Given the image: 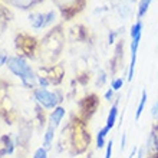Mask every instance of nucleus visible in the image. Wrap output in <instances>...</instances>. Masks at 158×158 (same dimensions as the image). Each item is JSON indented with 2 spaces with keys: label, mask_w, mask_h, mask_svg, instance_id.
<instances>
[{
  "label": "nucleus",
  "mask_w": 158,
  "mask_h": 158,
  "mask_svg": "<svg viewBox=\"0 0 158 158\" xmlns=\"http://www.w3.org/2000/svg\"><path fill=\"white\" fill-rule=\"evenodd\" d=\"M7 68L13 75L20 78L22 83L26 88H35L38 83V76L33 73L30 65H27V62L20 56H10L7 59Z\"/></svg>",
  "instance_id": "f257e3e1"
},
{
  "label": "nucleus",
  "mask_w": 158,
  "mask_h": 158,
  "mask_svg": "<svg viewBox=\"0 0 158 158\" xmlns=\"http://www.w3.org/2000/svg\"><path fill=\"white\" fill-rule=\"evenodd\" d=\"M33 95L38 104L46 109H55L56 106H59L58 104L62 101L60 98H58L56 92H50L46 88H36L33 91Z\"/></svg>",
  "instance_id": "f03ea898"
},
{
  "label": "nucleus",
  "mask_w": 158,
  "mask_h": 158,
  "mask_svg": "<svg viewBox=\"0 0 158 158\" xmlns=\"http://www.w3.org/2000/svg\"><path fill=\"white\" fill-rule=\"evenodd\" d=\"M29 23L33 29H43L48 26V19L46 13H30L29 15Z\"/></svg>",
  "instance_id": "7ed1b4c3"
},
{
  "label": "nucleus",
  "mask_w": 158,
  "mask_h": 158,
  "mask_svg": "<svg viewBox=\"0 0 158 158\" xmlns=\"http://www.w3.org/2000/svg\"><path fill=\"white\" fill-rule=\"evenodd\" d=\"M56 4L59 6L60 10H65V9H73V12H78L81 9H83V4H85V0H55Z\"/></svg>",
  "instance_id": "20e7f679"
},
{
  "label": "nucleus",
  "mask_w": 158,
  "mask_h": 158,
  "mask_svg": "<svg viewBox=\"0 0 158 158\" xmlns=\"http://www.w3.org/2000/svg\"><path fill=\"white\" fill-rule=\"evenodd\" d=\"M65 115H66V111H65V108L63 106H56V108L50 112L49 115V125H52V127H59L60 125V122H62V119L65 118Z\"/></svg>",
  "instance_id": "39448f33"
},
{
  "label": "nucleus",
  "mask_w": 158,
  "mask_h": 158,
  "mask_svg": "<svg viewBox=\"0 0 158 158\" xmlns=\"http://www.w3.org/2000/svg\"><path fill=\"white\" fill-rule=\"evenodd\" d=\"M117 117H118V101L111 106V109H109V112H108V117H106V124H105V127H106L109 131L117 124Z\"/></svg>",
  "instance_id": "423d86ee"
},
{
  "label": "nucleus",
  "mask_w": 158,
  "mask_h": 158,
  "mask_svg": "<svg viewBox=\"0 0 158 158\" xmlns=\"http://www.w3.org/2000/svg\"><path fill=\"white\" fill-rule=\"evenodd\" d=\"M108 132L109 129L106 127H104V128H101L98 131V134H96V148L98 150H102L104 147H106V135H108Z\"/></svg>",
  "instance_id": "0eeeda50"
},
{
  "label": "nucleus",
  "mask_w": 158,
  "mask_h": 158,
  "mask_svg": "<svg viewBox=\"0 0 158 158\" xmlns=\"http://www.w3.org/2000/svg\"><path fill=\"white\" fill-rule=\"evenodd\" d=\"M55 127L52 125H48V128H46V132H45V137H43V147H45L46 150H49L52 144H53V138H55Z\"/></svg>",
  "instance_id": "6e6552de"
},
{
  "label": "nucleus",
  "mask_w": 158,
  "mask_h": 158,
  "mask_svg": "<svg viewBox=\"0 0 158 158\" xmlns=\"http://www.w3.org/2000/svg\"><path fill=\"white\" fill-rule=\"evenodd\" d=\"M135 3V0H121V4L118 10H119V15L122 17H128L131 15V6Z\"/></svg>",
  "instance_id": "1a4fd4ad"
},
{
  "label": "nucleus",
  "mask_w": 158,
  "mask_h": 158,
  "mask_svg": "<svg viewBox=\"0 0 158 158\" xmlns=\"http://www.w3.org/2000/svg\"><path fill=\"white\" fill-rule=\"evenodd\" d=\"M147 99H148V94H147V91L144 89V91L141 92V98H139V104H138V108H137V112H135V119H139L142 115V112H144V108H145V104H147Z\"/></svg>",
  "instance_id": "9d476101"
},
{
  "label": "nucleus",
  "mask_w": 158,
  "mask_h": 158,
  "mask_svg": "<svg viewBox=\"0 0 158 158\" xmlns=\"http://www.w3.org/2000/svg\"><path fill=\"white\" fill-rule=\"evenodd\" d=\"M151 3H152V0H139V4H138V12H137V16L138 19L141 20L142 17L147 15L148 12V9H150Z\"/></svg>",
  "instance_id": "9b49d317"
},
{
  "label": "nucleus",
  "mask_w": 158,
  "mask_h": 158,
  "mask_svg": "<svg viewBox=\"0 0 158 158\" xmlns=\"http://www.w3.org/2000/svg\"><path fill=\"white\" fill-rule=\"evenodd\" d=\"M141 33H142V20L138 19V20L131 26L129 35H131V39H132V38H135V36H138V35H141Z\"/></svg>",
  "instance_id": "f8f14e48"
},
{
  "label": "nucleus",
  "mask_w": 158,
  "mask_h": 158,
  "mask_svg": "<svg viewBox=\"0 0 158 158\" xmlns=\"http://www.w3.org/2000/svg\"><path fill=\"white\" fill-rule=\"evenodd\" d=\"M36 2H38V0H10V3L15 4V6H17V7H20V9L30 7V6L35 4Z\"/></svg>",
  "instance_id": "ddd939ff"
},
{
  "label": "nucleus",
  "mask_w": 158,
  "mask_h": 158,
  "mask_svg": "<svg viewBox=\"0 0 158 158\" xmlns=\"http://www.w3.org/2000/svg\"><path fill=\"white\" fill-rule=\"evenodd\" d=\"M135 63H137V55H131V63H129L128 68V76H127V81L131 82L134 79V71H135Z\"/></svg>",
  "instance_id": "4468645a"
},
{
  "label": "nucleus",
  "mask_w": 158,
  "mask_h": 158,
  "mask_svg": "<svg viewBox=\"0 0 158 158\" xmlns=\"http://www.w3.org/2000/svg\"><path fill=\"white\" fill-rule=\"evenodd\" d=\"M141 38H142V33L138 35V36H135V38H132V40H131V55H137L138 46H139V42H141Z\"/></svg>",
  "instance_id": "2eb2a0df"
},
{
  "label": "nucleus",
  "mask_w": 158,
  "mask_h": 158,
  "mask_svg": "<svg viewBox=\"0 0 158 158\" xmlns=\"http://www.w3.org/2000/svg\"><path fill=\"white\" fill-rule=\"evenodd\" d=\"M124 83H125V79L124 78H115V79H112V81H111V88L117 92V91H119L121 88L124 86Z\"/></svg>",
  "instance_id": "dca6fc26"
},
{
  "label": "nucleus",
  "mask_w": 158,
  "mask_h": 158,
  "mask_svg": "<svg viewBox=\"0 0 158 158\" xmlns=\"http://www.w3.org/2000/svg\"><path fill=\"white\" fill-rule=\"evenodd\" d=\"M33 158H49L48 157V150L45 147H39L38 150L33 152Z\"/></svg>",
  "instance_id": "f3484780"
},
{
  "label": "nucleus",
  "mask_w": 158,
  "mask_h": 158,
  "mask_svg": "<svg viewBox=\"0 0 158 158\" xmlns=\"http://www.w3.org/2000/svg\"><path fill=\"white\" fill-rule=\"evenodd\" d=\"M105 81H106V73L101 69L99 73H98V79H96V85H98V86H102L105 83Z\"/></svg>",
  "instance_id": "a211bd4d"
},
{
  "label": "nucleus",
  "mask_w": 158,
  "mask_h": 158,
  "mask_svg": "<svg viewBox=\"0 0 158 158\" xmlns=\"http://www.w3.org/2000/svg\"><path fill=\"white\" fill-rule=\"evenodd\" d=\"M112 148H114V141L106 142V151H105V158H112Z\"/></svg>",
  "instance_id": "6ab92c4d"
},
{
  "label": "nucleus",
  "mask_w": 158,
  "mask_h": 158,
  "mask_svg": "<svg viewBox=\"0 0 158 158\" xmlns=\"http://www.w3.org/2000/svg\"><path fill=\"white\" fill-rule=\"evenodd\" d=\"M38 83L40 85V88H48L50 81L46 78V76H38Z\"/></svg>",
  "instance_id": "aec40b11"
},
{
  "label": "nucleus",
  "mask_w": 158,
  "mask_h": 158,
  "mask_svg": "<svg viewBox=\"0 0 158 158\" xmlns=\"http://www.w3.org/2000/svg\"><path fill=\"white\" fill-rule=\"evenodd\" d=\"M7 59H9L7 53L3 52V50H0V66H3L4 63H7Z\"/></svg>",
  "instance_id": "412c9836"
},
{
  "label": "nucleus",
  "mask_w": 158,
  "mask_h": 158,
  "mask_svg": "<svg viewBox=\"0 0 158 158\" xmlns=\"http://www.w3.org/2000/svg\"><path fill=\"white\" fill-rule=\"evenodd\" d=\"M114 94H115V91H114L112 88H109L108 91L105 92V95H104V98L106 101H112V98H114Z\"/></svg>",
  "instance_id": "4be33fe9"
},
{
  "label": "nucleus",
  "mask_w": 158,
  "mask_h": 158,
  "mask_svg": "<svg viewBox=\"0 0 158 158\" xmlns=\"http://www.w3.org/2000/svg\"><path fill=\"white\" fill-rule=\"evenodd\" d=\"M151 115H152V118H157L158 119V101L154 104V106H152V111H151Z\"/></svg>",
  "instance_id": "5701e85b"
},
{
  "label": "nucleus",
  "mask_w": 158,
  "mask_h": 158,
  "mask_svg": "<svg viewBox=\"0 0 158 158\" xmlns=\"http://www.w3.org/2000/svg\"><path fill=\"white\" fill-rule=\"evenodd\" d=\"M125 142H127V135H125V134H122V138H121V145H119L121 151L125 150Z\"/></svg>",
  "instance_id": "b1692460"
},
{
  "label": "nucleus",
  "mask_w": 158,
  "mask_h": 158,
  "mask_svg": "<svg viewBox=\"0 0 158 158\" xmlns=\"http://www.w3.org/2000/svg\"><path fill=\"white\" fill-rule=\"evenodd\" d=\"M144 154H145V150H144V148H139V150H138V152H137V157H135V158H144Z\"/></svg>",
  "instance_id": "393cba45"
},
{
  "label": "nucleus",
  "mask_w": 158,
  "mask_h": 158,
  "mask_svg": "<svg viewBox=\"0 0 158 158\" xmlns=\"http://www.w3.org/2000/svg\"><path fill=\"white\" fill-rule=\"evenodd\" d=\"M137 152H138V150L134 147L132 151H131V154H129V157H127V158H135V157H137Z\"/></svg>",
  "instance_id": "a878e982"
},
{
  "label": "nucleus",
  "mask_w": 158,
  "mask_h": 158,
  "mask_svg": "<svg viewBox=\"0 0 158 158\" xmlns=\"http://www.w3.org/2000/svg\"><path fill=\"white\" fill-rule=\"evenodd\" d=\"M114 40H115V32H111L109 33V45H112Z\"/></svg>",
  "instance_id": "bb28decb"
}]
</instances>
